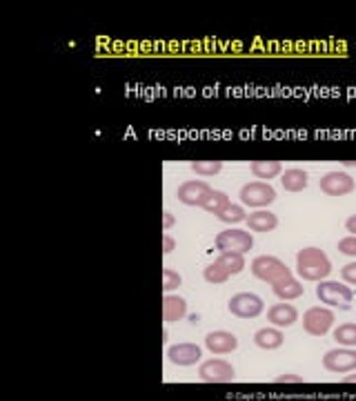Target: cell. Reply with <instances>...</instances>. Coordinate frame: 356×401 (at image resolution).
I'll return each mask as SVG.
<instances>
[{
  "label": "cell",
  "mask_w": 356,
  "mask_h": 401,
  "mask_svg": "<svg viewBox=\"0 0 356 401\" xmlns=\"http://www.w3.org/2000/svg\"><path fill=\"white\" fill-rule=\"evenodd\" d=\"M218 221H223V223H229V225H234V223H241L248 218V212H245L243 205H236V203H227L225 208H220L216 214H214Z\"/></svg>",
  "instance_id": "obj_20"
},
{
  "label": "cell",
  "mask_w": 356,
  "mask_h": 401,
  "mask_svg": "<svg viewBox=\"0 0 356 401\" xmlns=\"http://www.w3.org/2000/svg\"><path fill=\"white\" fill-rule=\"evenodd\" d=\"M336 317L329 308H310L308 312L303 314V328L305 332L312 337H325L329 330H332Z\"/></svg>",
  "instance_id": "obj_4"
},
{
  "label": "cell",
  "mask_w": 356,
  "mask_h": 401,
  "mask_svg": "<svg viewBox=\"0 0 356 401\" xmlns=\"http://www.w3.org/2000/svg\"><path fill=\"white\" fill-rule=\"evenodd\" d=\"M323 366L329 372L348 374V372L356 370V350H352V348L329 350V352H325V357H323Z\"/></svg>",
  "instance_id": "obj_10"
},
{
  "label": "cell",
  "mask_w": 356,
  "mask_h": 401,
  "mask_svg": "<svg viewBox=\"0 0 356 401\" xmlns=\"http://www.w3.org/2000/svg\"><path fill=\"white\" fill-rule=\"evenodd\" d=\"M346 227H348V232H350V234L356 237V214L348 218V221H346Z\"/></svg>",
  "instance_id": "obj_32"
},
{
  "label": "cell",
  "mask_w": 356,
  "mask_h": 401,
  "mask_svg": "<svg viewBox=\"0 0 356 401\" xmlns=\"http://www.w3.org/2000/svg\"><path fill=\"white\" fill-rule=\"evenodd\" d=\"M339 252L346 254V257H356V237H346L339 241Z\"/></svg>",
  "instance_id": "obj_28"
},
{
  "label": "cell",
  "mask_w": 356,
  "mask_h": 401,
  "mask_svg": "<svg viewBox=\"0 0 356 401\" xmlns=\"http://www.w3.org/2000/svg\"><path fill=\"white\" fill-rule=\"evenodd\" d=\"M334 339L336 344L346 346V348H352L356 346V323H343L334 330Z\"/></svg>",
  "instance_id": "obj_24"
},
{
  "label": "cell",
  "mask_w": 356,
  "mask_h": 401,
  "mask_svg": "<svg viewBox=\"0 0 356 401\" xmlns=\"http://www.w3.org/2000/svg\"><path fill=\"white\" fill-rule=\"evenodd\" d=\"M199 377L207 384H223V381H232L236 377L232 363L223 361V359H210L199 366Z\"/></svg>",
  "instance_id": "obj_11"
},
{
  "label": "cell",
  "mask_w": 356,
  "mask_h": 401,
  "mask_svg": "<svg viewBox=\"0 0 356 401\" xmlns=\"http://www.w3.org/2000/svg\"><path fill=\"white\" fill-rule=\"evenodd\" d=\"M280 172H283V165H280L278 161H256L252 163V174L256 178H274L278 176Z\"/></svg>",
  "instance_id": "obj_21"
},
{
  "label": "cell",
  "mask_w": 356,
  "mask_h": 401,
  "mask_svg": "<svg viewBox=\"0 0 356 401\" xmlns=\"http://www.w3.org/2000/svg\"><path fill=\"white\" fill-rule=\"evenodd\" d=\"M252 274L256 279H261V281L269 283V286L280 283V281H285V279L292 276L290 267L280 259L272 257V254H261V257H256L252 261Z\"/></svg>",
  "instance_id": "obj_2"
},
{
  "label": "cell",
  "mask_w": 356,
  "mask_h": 401,
  "mask_svg": "<svg viewBox=\"0 0 356 401\" xmlns=\"http://www.w3.org/2000/svg\"><path fill=\"white\" fill-rule=\"evenodd\" d=\"M163 218H165V221H163V227H165V230L174 227V223H176V221H174V214H171V212H165Z\"/></svg>",
  "instance_id": "obj_33"
},
{
  "label": "cell",
  "mask_w": 356,
  "mask_h": 401,
  "mask_svg": "<svg viewBox=\"0 0 356 401\" xmlns=\"http://www.w3.org/2000/svg\"><path fill=\"white\" fill-rule=\"evenodd\" d=\"M227 203H229V197H227V194H225V192H218V190H214V194H212V197L207 199V203L203 205V210L216 214L220 208H225Z\"/></svg>",
  "instance_id": "obj_26"
},
{
  "label": "cell",
  "mask_w": 356,
  "mask_h": 401,
  "mask_svg": "<svg viewBox=\"0 0 356 401\" xmlns=\"http://www.w3.org/2000/svg\"><path fill=\"white\" fill-rule=\"evenodd\" d=\"M316 297L325 306H332V308H341V310H350L352 306V299L354 293L346 286V283H339V281H321L316 288Z\"/></svg>",
  "instance_id": "obj_3"
},
{
  "label": "cell",
  "mask_w": 356,
  "mask_h": 401,
  "mask_svg": "<svg viewBox=\"0 0 356 401\" xmlns=\"http://www.w3.org/2000/svg\"><path fill=\"white\" fill-rule=\"evenodd\" d=\"M276 381L278 384H299V381H303V377H299V374H280V377H276Z\"/></svg>",
  "instance_id": "obj_30"
},
{
  "label": "cell",
  "mask_w": 356,
  "mask_h": 401,
  "mask_svg": "<svg viewBox=\"0 0 356 401\" xmlns=\"http://www.w3.org/2000/svg\"><path fill=\"white\" fill-rule=\"evenodd\" d=\"M212 194L214 190L207 183H203V181H185V183L178 188L176 197L180 203L190 205V208H203Z\"/></svg>",
  "instance_id": "obj_8"
},
{
  "label": "cell",
  "mask_w": 356,
  "mask_h": 401,
  "mask_svg": "<svg viewBox=\"0 0 356 401\" xmlns=\"http://www.w3.org/2000/svg\"><path fill=\"white\" fill-rule=\"evenodd\" d=\"M216 261L223 265L229 274H238L245 270V257L241 252H220V257Z\"/></svg>",
  "instance_id": "obj_22"
},
{
  "label": "cell",
  "mask_w": 356,
  "mask_h": 401,
  "mask_svg": "<svg viewBox=\"0 0 356 401\" xmlns=\"http://www.w3.org/2000/svg\"><path fill=\"white\" fill-rule=\"evenodd\" d=\"M308 172L301 167H292L287 169V172L283 174V178H280V183H283V190L285 192H303L305 188H308Z\"/></svg>",
  "instance_id": "obj_18"
},
{
  "label": "cell",
  "mask_w": 356,
  "mask_h": 401,
  "mask_svg": "<svg viewBox=\"0 0 356 401\" xmlns=\"http://www.w3.org/2000/svg\"><path fill=\"white\" fill-rule=\"evenodd\" d=\"M346 381H350V384H356V372H354V374H350V372H348Z\"/></svg>",
  "instance_id": "obj_34"
},
{
  "label": "cell",
  "mask_w": 356,
  "mask_h": 401,
  "mask_svg": "<svg viewBox=\"0 0 356 401\" xmlns=\"http://www.w3.org/2000/svg\"><path fill=\"white\" fill-rule=\"evenodd\" d=\"M187 317V301L183 297H174V295H165L163 299V319L167 323H174Z\"/></svg>",
  "instance_id": "obj_16"
},
{
  "label": "cell",
  "mask_w": 356,
  "mask_h": 401,
  "mask_svg": "<svg viewBox=\"0 0 356 401\" xmlns=\"http://www.w3.org/2000/svg\"><path fill=\"white\" fill-rule=\"evenodd\" d=\"M254 344L261 350H276L283 346V332H280L278 328H261V330L254 335Z\"/></svg>",
  "instance_id": "obj_17"
},
{
  "label": "cell",
  "mask_w": 356,
  "mask_h": 401,
  "mask_svg": "<svg viewBox=\"0 0 356 401\" xmlns=\"http://www.w3.org/2000/svg\"><path fill=\"white\" fill-rule=\"evenodd\" d=\"M265 310V303L259 295H252V293H238L229 299V312L234 317L241 319H256L259 314H263Z\"/></svg>",
  "instance_id": "obj_6"
},
{
  "label": "cell",
  "mask_w": 356,
  "mask_h": 401,
  "mask_svg": "<svg viewBox=\"0 0 356 401\" xmlns=\"http://www.w3.org/2000/svg\"><path fill=\"white\" fill-rule=\"evenodd\" d=\"M267 321L272 325H278V328H287V325H294L299 321V310L290 306L287 301L283 303H276L267 310Z\"/></svg>",
  "instance_id": "obj_14"
},
{
  "label": "cell",
  "mask_w": 356,
  "mask_h": 401,
  "mask_svg": "<svg viewBox=\"0 0 356 401\" xmlns=\"http://www.w3.org/2000/svg\"><path fill=\"white\" fill-rule=\"evenodd\" d=\"M241 201L250 205V208L263 210L269 203L276 201V190L269 183H248L241 188Z\"/></svg>",
  "instance_id": "obj_7"
},
{
  "label": "cell",
  "mask_w": 356,
  "mask_h": 401,
  "mask_svg": "<svg viewBox=\"0 0 356 401\" xmlns=\"http://www.w3.org/2000/svg\"><path fill=\"white\" fill-rule=\"evenodd\" d=\"M272 290H274V295L280 299V301H292V299H301L303 297V283L301 281H297L294 276H290V279H285V281H280V283H274L272 286Z\"/></svg>",
  "instance_id": "obj_19"
},
{
  "label": "cell",
  "mask_w": 356,
  "mask_h": 401,
  "mask_svg": "<svg viewBox=\"0 0 356 401\" xmlns=\"http://www.w3.org/2000/svg\"><path fill=\"white\" fill-rule=\"evenodd\" d=\"M167 357L171 363L183 368H190L196 366V361H201V348L196 344H176L167 350Z\"/></svg>",
  "instance_id": "obj_12"
},
{
  "label": "cell",
  "mask_w": 356,
  "mask_h": 401,
  "mask_svg": "<svg viewBox=\"0 0 356 401\" xmlns=\"http://www.w3.org/2000/svg\"><path fill=\"white\" fill-rule=\"evenodd\" d=\"M318 188L327 197H348L354 192L356 183L348 172H327L318 181Z\"/></svg>",
  "instance_id": "obj_9"
},
{
  "label": "cell",
  "mask_w": 356,
  "mask_h": 401,
  "mask_svg": "<svg viewBox=\"0 0 356 401\" xmlns=\"http://www.w3.org/2000/svg\"><path fill=\"white\" fill-rule=\"evenodd\" d=\"M245 223H248L252 232H272V230H276V225H278V216L267 210H256L245 218Z\"/></svg>",
  "instance_id": "obj_15"
},
{
  "label": "cell",
  "mask_w": 356,
  "mask_h": 401,
  "mask_svg": "<svg viewBox=\"0 0 356 401\" xmlns=\"http://www.w3.org/2000/svg\"><path fill=\"white\" fill-rule=\"evenodd\" d=\"M180 283H183L180 274L171 270V267H167V270L163 272V288H165V293H171V290H178Z\"/></svg>",
  "instance_id": "obj_27"
},
{
  "label": "cell",
  "mask_w": 356,
  "mask_h": 401,
  "mask_svg": "<svg viewBox=\"0 0 356 401\" xmlns=\"http://www.w3.org/2000/svg\"><path fill=\"white\" fill-rule=\"evenodd\" d=\"M346 165H356V161H346Z\"/></svg>",
  "instance_id": "obj_35"
},
{
  "label": "cell",
  "mask_w": 356,
  "mask_h": 401,
  "mask_svg": "<svg viewBox=\"0 0 356 401\" xmlns=\"http://www.w3.org/2000/svg\"><path fill=\"white\" fill-rule=\"evenodd\" d=\"M205 348L212 352V355H227V352H234L238 348V339L225 332V330H216L205 337Z\"/></svg>",
  "instance_id": "obj_13"
},
{
  "label": "cell",
  "mask_w": 356,
  "mask_h": 401,
  "mask_svg": "<svg viewBox=\"0 0 356 401\" xmlns=\"http://www.w3.org/2000/svg\"><path fill=\"white\" fill-rule=\"evenodd\" d=\"M297 272L305 281H325L332 274V261L321 248H303L297 254Z\"/></svg>",
  "instance_id": "obj_1"
},
{
  "label": "cell",
  "mask_w": 356,
  "mask_h": 401,
  "mask_svg": "<svg viewBox=\"0 0 356 401\" xmlns=\"http://www.w3.org/2000/svg\"><path fill=\"white\" fill-rule=\"evenodd\" d=\"M174 248H176L174 239H171V237H163V252H165V254H169V252L174 250Z\"/></svg>",
  "instance_id": "obj_31"
},
{
  "label": "cell",
  "mask_w": 356,
  "mask_h": 401,
  "mask_svg": "<svg viewBox=\"0 0 356 401\" xmlns=\"http://www.w3.org/2000/svg\"><path fill=\"white\" fill-rule=\"evenodd\" d=\"M203 276H205V281L207 283H214V286H218V283H225L227 279L232 276L223 265H220L218 261H214V263H210L205 267V272H203Z\"/></svg>",
  "instance_id": "obj_23"
},
{
  "label": "cell",
  "mask_w": 356,
  "mask_h": 401,
  "mask_svg": "<svg viewBox=\"0 0 356 401\" xmlns=\"http://www.w3.org/2000/svg\"><path fill=\"white\" fill-rule=\"evenodd\" d=\"M190 167L201 176H214L223 169V163L220 161H194V163H190Z\"/></svg>",
  "instance_id": "obj_25"
},
{
  "label": "cell",
  "mask_w": 356,
  "mask_h": 401,
  "mask_svg": "<svg viewBox=\"0 0 356 401\" xmlns=\"http://www.w3.org/2000/svg\"><path fill=\"white\" fill-rule=\"evenodd\" d=\"M216 248L220 252H250L254 248V237L248 232V230H236V227H229L223 230L218 237H216Z\"/></svg>",
  "instance_id": "obj_5"
},
{
  "label": "cell",
  "mask_w": 356,
  "mask_h": 401,
  "mask_svg": "<svg viewBox=\"0 0 356 401\" xmlns=\"http://www.w3.org/2000/svg\"><path fill=\"white\" fill-rule=\"evenodd\" d=\"M341 276H343V281H346V283L356 286V261H354V263H348V265H343Z\"/></svg>",
  "instance_id": "obj_29"
}]
</instances>
